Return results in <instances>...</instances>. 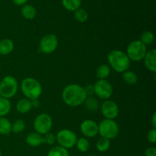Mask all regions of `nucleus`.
<instances>
[{
    "label": "nucleus",
    "instance_id": "20e7f679",
    "mask_svg": "<svg viewBox=\"0 0 156 156\" xmlns=\"http://www.w3.org/2000/svg\"><path fill=\"white\" fill-rule=\"evenodd\" d=\"M18 84L14 76H5L0 82V96L6 99L15 97L18 92Z\"/></svg>",
    "mask_w": 156,
    "mask_h": 156
},
{
    "label": "nucleus",
    "instance_id": "6ab92c4d",
    "mask_svg": "<svg viewBox=\"0 0 156 156\" xmlns=\"http://www.w3.org/2000/svg\"><path fill=\"white\" fill-rule=\"evenodd\" d=\"M36 13L35 8L30 5H24L21 9V15L26 19H34L36 16Z\"/></svg>",
    "mask_w": 156,
    "mask_h": 156
},
{
    "label": "nucleus",
    "instance_id": "4468645a",
    "mask_svg": "<svg viewBox=\"0 0 156 156\" xmlns=\"http://www.w3.org/2000/svg\"><path fill=\"white\" fill-rule=\"evenodd\" d=\"M26 143L31 147H37L44 143V136L36 132L30 133L26 137Z\"/></svg>",
    "mask_w": 156,
    "mask_h": 156
},
{
    "label": "nucleus",
    "instance_id": "f704fd0d",
    "mask_svg": "<svg viewBox=\"0 0 156 156\" xmlns=\"http://www.w3.org/2000/svg\"><path fill=\"white\" fill-rule=\"evenodd\" d=\"M13 2L17 5H23L27 2V0H12Z\"/></svg>",
    "mask_w": 156,
    "mask_h": 156
},
{
    "label": "nucleus",
    "instance_id": "9d476101",
    "mask_svg": "<svg viewBox=\"0 0 156 156\" xmlns=\"http://www.w3.org/2000/svg\"><path fill=\"white\" fill-rule=\"evenodd\" d=\"M58 38L53 34H49L42 37L40 42V50L45 54H50L56 50L58 47Z\"/></svg>",
    "mask_w": 156,
    "mask_h": 156
},
{
    "label": "nucleus",
    "instance_id": "2f4dec72",
    "mask_svg": "<svg viewBox=\"0 0 156 156\" xmlns=\"http://www.w3.org/2000/svg\"><path fill=\"white\" fill-rule=\"evenodd\" d=\"M84 90H85L87 97L92 96L93 94H94V86H93V85H88L86 87L84 88Z\"/></svg>",
    "mask_w": 156,
    "mask_h": 156
},
{
    "label": "nucleus",
    "instance_id": "b1692460",
    "mask_svg": "<svg viewBox=\"0 0 156 156\" xmlns=\"http://www.w3.org/2000/svg\"><path fill=\"white\" fill-rule=\"evenodd\" d=\"M47 156H69V155L68 149L57 146L50 149Z\"/></svg>",
    "mask_w": 156,
    "mask_h": 156
},
{
    "label": "nucleus",
    "instance_id": "58836bf2",
    "mask_svg": "<svg viewBox=\"0 0 156 156\" xmlns=\"http://www.w3.org/2000/svg\"><path fill=\"white\" fill-rule=\"evenodd\" d=\"M71 156H76V155H71Z\"/></svg>",
    "mask_w": 156,
    "mask_h": 156
},
{
    "label": "nucleus",
    "instance_id": "a211bd4d",
    "mask_svg": "<svg viewBox=\"0 0 156 156\" xmlns=\"http://www.w3.org/2000/svg\"><path fill=\"white\" fill-rule=\"evenodd\" d=\"M111 74V68L107 64H101L96 69V76L98 79H106Z\"/></svg>",
    "mask_w": 156,
    "mask_h": 156
},
{
    "label": "nucleus",
    "instance_id": "9b49d317",
    "mask_svg": "<svg viewBox=\"0 0 156 156\" xmlns=\"http://www.w3.org/2000/svg\"><path fill=\"white\" fill-rule=\"evenodd\" d=\"M101 113L105 119L114 120L119 114L118 105L112 100H105L101 105Z\"/></svg>",
    "mask_w": 156,
    "mask_h": 156
},
{
    "label": "nucleus",
    "instance_id": "72a5a7b5",
    "mask_svg": "<svg viewBox=\"0 0 156 156\" xmlns=\"http://www.w3.org/2000/svg\"><path fill=\"white\" fill-rule=\"evenodd\" d=\"M31 105H32V108H37L38 107L40 106L39 99H34V100H32L31 101Z\"/></svg>",
    "mask_w": 156,
    "mask_h": 156
},
{
    "label": "nucleus",
    "instance_id": "4c0bfd02",
    "mask_svg": "<svg viewBox=\"0 0 156 156\" xmlns=\"http://www.w3.org/2000/svg\"><path fill=\"white\" fill-rule=\"evenodd\" d=\"M89 156H95V155H89Z\"/></svg>",
    "mask_w": 156,
    "mask_h": 156
},
{
    "label": "nucleus",
    "instance_id": "ddd939ff",
    "mask_svg": "<svg viewBox=\"0 0 156 156\" xmlns=\"http://www.w3.org/2000/svg\"><path fill=\"white\" fill-rule=\"evenodd\" d=\"M145 66L147 69L152 73L156 72V50L155 49H152L146 53L144 59Z\"/></svg>",
    "mask_w": 156,
    "mask_h": 156
},
{
    "label": "nucleus",
    "instance_id": "f3484780",
    "mask_svg": "<svg viewBox=\"0 0 156 156\" xmlns=\"http://www.w3.org/2000/svg\"><path fill=\"white\" fill-rule=\"evenodd\" d=\"M12 132V123L9 119L0 117V134L7 136Z\"/></svg>",
    "mask_w": 156,
    "mask_h": 156
},
{
    "label": "nucleus",
    "instance_id": "f257e3e1",
    "mask_svg": "<svg viewBox=\"0 0 156 156\" xmlns=\"http://www.w3.org/2000/svg\"><path fill=\"white\" fill-rule=\"evenodd\" d=\"M87 95L84 88L78 84H69L62 91L64 103L70 107H78L84 104Z\"/></svg>",
    "mask_w": 156,
    "mask_h": 156
},
{
    "label": "nucleus",
    "instance_id": "a878e982",
    "mask_svg": "<svg viewBox=\"0 0 156 156\" xmlns=\"http://www.w3.org/2000/svg\"><path fill=\"white\" fill-rule=\"evenodd\" d=\"M96 147L99 152H105L111 147V141L108 139L101 137L96 143Z\"/></svg>",
    "mask_w": 156,
    "mask_h": 156
},
{
    "label": "nucleus",
    "instance_id": "2eb2a0df",
    "mask_svg": "<svg viewBox=\"0 0 156 156\" xmlns=\"http://www.w3.org/2000/svg\"><path fill=\"white\" fill-rule=\"evenodd\" d=\"M14 44L13 41L10 39H2L0 41V55L6 56L13 51Z\"/></svg>",
    "mask_w": 156,
    "mask_h": 156
},
{
    "label": "nucleus",
    "instance_id": "412c9836",
    "mask_svg": "<svg viewBox=\"0 0 156 156\" xmlns=\"http://www.w3.org/2000/svg\"><path fill=\"white\" fill-rule=\"evenodd\" d=\"M123 79L125 83L129 85H133L138 82V76L134 72L126 71L123 73Z\"/></svg>",
    "mask_w": 156,
    "mask_h": 156
},
{
    "label": "nucleus",
    "instance_id": "f03ea898",
    "mask_svg": "<svg viewBox=\"0 0 156 156\" xmlns=\"http://www.w3.org/2000/svg\"><path fill=\"white\" fill-rule=\"evenodd\" d=\"M108 61L111 68L119 73L127 71L130 66V60L126 53L120 50H111L108 55Z\"/></svg>",
    "mask_w": 156,
    "mask_h": 156
},
{
    "label": "nucleus",
    "instance_id": "5701e85b",
    "mask_svg": "<svg viewBox=\"0 0 156 156\" xmlns=\"http://www.w3.org/2000/svg\"><path fill=\"white\" fill-rule=\"evenodd\" d=\"M84 103L85 104V108H86L89 111H91V112L97 111L98 109V101L97 99H96L95 98L93 97V96L87 97Z\"/></svg>",
    "mask_w": 156,
    "mask_h": 156
},
{
    "label": "nucleus",
    "instance_id": "7ed1b4c3",
    "mask_svg": "<svg viewBox=\"0 0 156 156\" xmlns=\"http://www.w3.org/2000/svg\"><path fill=\"white\" fill-rule=\"evenodd\" d=\"M21 89L26 98L30 101L39 99L42 94L41 83L34 78H25L21 82Z\"/></svg>",
    "mask_w": 156,
    "mask_h": 156
},
{
    "label": "nucleus",
    "instance_id": "423d86ee",
    "mask_svg": "<svg viewBox=\"0 0 156 156\" xmlns=\"http://www.w3.org/2000/svg\"><path fill=\"white\" fill-rule=\"evenodd\" d=\"M119 126L114 120L105 119L98 124V133L101 137L112 140L116 138L119 134Z\"/></svg>",
    "mask_w": 156,
    "mask_h": 156
},
{
    "label": "nucleus",
    "instance_id": "0eeeda50",
    "mask_svg": "<svg viewBox=\"0 0 156 156\" xmlns=\"http://www.w3.org/2000/svg\"><path fill=\"white\" fill-rule=\"evenodd\" d=\"M77 140L76 134L70 129H61L56 135V141L59 143V146L66 149L74 147Z\"/></svg>",
    "mask_w": 156,
    "mask_h": 156
},
{
    "label": "nucleus",
    "instance_id": "6e6552de",
    "mask_svg": "<svg viewBox=\"0 0 156 156\" xmlns=\"http://www.w3.org/2000/svg\"><path fill=\"white\" fill-rule=\"evenodd\" d=\"M53 126V119L49 114L42 113L37 116L34 120V128L35 132L44 136L50 132Z\"/></svg>",
    "mask_w": 156,
    "mask_h": 156
},
{
    "label": "nucleus",
    "instance_id": "bb28decb",
    "mask_svg": "<svg viewBox=\"0 0 156 156\" xmlns=\"http://www.w3.org/2000/svg\"><path fill=\"white\" fill-rule=\"evenodd\" d=\"M154 40H155V36H154V34L152 31H149V30H146L144 31L141 34L140 37V40L143 44H144L145 45H150L152 43L154 42Z\"/></svg>",
    "mask_w": 156,
    "mask_h": 156
},
{
    "label": "nucleus",
    "instance_id": "aec40b11",
    "mask_svg": "<svg viewBox=\"0 0 156 156\" xmlns=\"http://www.w3.org/2000/svg\"><path fill=\"white\" fill-rule=\"evenodd\" d=\"M11 102L9 99L0 97V117H5L8 115L11 111Z\"/></svg>",
    "mask_w": 156,
    "mask_h": 156
},
{
    "label": "nucleus",
    "instance_id": "dca6fc26",
    "mask_svg": "<svg viewBox=\"0 0 156 156\" xmlns=\"http://www.w3.org/2000/svg\"><path fill=\"white\" fill-rule=\"evenodd\" d=\"M31 101L27 98H22L17 102L16 109L20 114H26L31 110Z\"/></svg>",
    "mask_w": 156,
    "mask_h": 156
},
{
    "label": "nucleus",
    "instance_id": "c756f323",
    "mask_svg": "<svg viewBox=\"0 0 156 156\" xmlns=\"http://www.w3.org/2000/svg\"><path fill=\"white\" fill-rule=\"evenodd\" d=\"M56 143V136L52 133L49 132L44 135V143L47 145H53Z\"/></svg>",
    "mask_w": 156,
    "mask_h": 156
},
{
    "label": "nucleus",
    "instance_id": "39448f33",
    "mask_svg": "<svg viewBox=\"0 0 156 156\" xmlns=\"http://www.w3.org/2000/svg\"><path fill=\"white\" fill-rule=\"evenodd\" d=\"M147 53V48L140 40L133 41L129 44L126 48V55L130 61L140 62L143 60Z\"/></svg>",
    "mask_w": 156,
    "mask_h": 156
},
{
    "label": "nucleus",
    "instance_id": "7c9ffc66",
    "mask_svg": "<svg viewBox=\"0 0 156 156\" xmlns=\"http://www.w3.org/2000/svg\"><path fill=\"white\" fill-rule=\"evenodd\" d=\"M148 141L150 142L151 143H155L156 142V129L152 128V129L149 131L147 135Z\"/></svg>",
    "mask_w": 156,
    "mask_h": 156
},
{
    "label": "nucleus",
    "instance_id": "473e14b6",
    "mask_svg": "<svg viewBox=\"0 0 156 156\" xmlns=\"http://www.w3.org/2000/svg\"><path fill=\"white\" fill-rule=\"evenodd\" d=\"M145 156H156V149L155 147H149L145 151Z\"/></svg>",
    "mask_w": 156,
    "mask_h": 156
},
{
    "label": "nucleus",
    "instance_id": "cd10ccee",
    "mask_svg": "<svg viewBox=\"0 0 156 156\" xmlns=\"http://www.w3.org/2000/svg\"><path fill=\"white\" fill-rule=\"evenodd\" d=\"M75 18L79 22H85L88 18V14L87 11L84 9H78L77 10L75 11L74 13Z\"/></svg>",
    "mask_w": 156,
    "mask_h": 156
},
{
    "label": "nucleus",
    "instance_id": "1a4fd4ad",
    "mask_svg": "<svg viewBox=\"0 0 156 156\" xmlns=\"http://www.w3.org/2000/svg\"><path fill=\"white\" fill-rule=\"evenodd\" d=\"M94 90V94L99 98L103 100H108L112 96L113 86L106 79H98L93 85Z\"/></svg>",
    "mask_w": 156,
    "mask_h": 156
},
{
    "label": "nucleus",
    "instance_id": "e433bc0d",
    "mask_svg": "<svg viewBox=\"0 0 156 156\" xmlns=\"http://www.w3.org/2000/svg\"><path fill=\"white\" fill-rule=\"evenodd\" d=\"M0 156H2V152H1V150H0Z\"/></svg>",
    "mask_w": 156,
    "mask_h": 156
},
{
    "label": "nucleus",
    "instance_id": "ea45409f",
    "mask_svg": "<svg viewBox=\"0 0 156 156\" xmlns=\"http://www.w3.org/2000/svg\"><path fill=\"white\" fill-rule=\"evenodd\" d=\"M0 97H1V96H0Z\"/></svg>",
    "mask_w": 156,
    "mask_h": 156
},
{
    "label": "nucleus",
    "instance_id": "f8f14e48",
    "mask_svg": "<svg viewBox=\"0 0 156 156\" xmlns=\"http://www.w3.org/2000/svg\"><path fill=\"white\" fill-rule=\"evenodd\" d=\"M81 133L87 138H93L98 134V124L92 120H85L80 125Z\"/></svg>",
    "mask_w": 156,
    "mask_h": 156
},
{
    "label": "nucleus",
    "instance_id": "c85d7f7f",
    "mask_svg": "<svg viewBox=\"0 0 156 156\" xmlns=\"http://www.w3.org/2000/svg\"><path fill=\"white\" fill-rule=\"evenodd\" d=\"M25 128V123L21 119H18L12 124V132L18 134L22 132Z\"/></svg>",
    "mask_w": 156,
    "mask_h": 156
},
{
    "label": "nucleus",
    "instance_id": "4be33fe9",
    "mask_svg": "<svg viewBox=\"0 0 156 156\" xmlns=\"http://www.w3.org/2000/svg\"><path fill=\"white\" fill-rule=\"evenodd\" d=\"M62 3L66 9L75 12L80 8L81 0H62Z\"/></svg>",
    "mask_w": 156,
    "mask_h": 156
},
{
    "label": "nucleus",
    "instance_id": "393cba45",
    "mask_svg": "<svg viewBox=\"0 0 156 156\" xmlns=\"http://www.w3.org/2000/svg\"><path fill=\"white\" fill-rule=\"evenodd\" d=\"M76 146L78 150L81 152H86L90 149V143L85 137L78 139Z\"/></svg>",
    "mask_w": 156,
    "mask_h": 156
},
{
    "label": "nucleus",
    "instance_id": "c9c22d12",
    "mask_svg": "<svg viewBox=\"0 0 156 156\" xmlns=\"http://www.w3.org/2000/svg\"><path fill=\"white\" fill-rule=\"evenodd\" d=\"M151 123H152V126L153 129H155L156 128V113L155 112L153 114L152 117V121H151Z\"/></svg>",
    "mask_w": 156,
    "mask_h": 156
}]
</instances>
